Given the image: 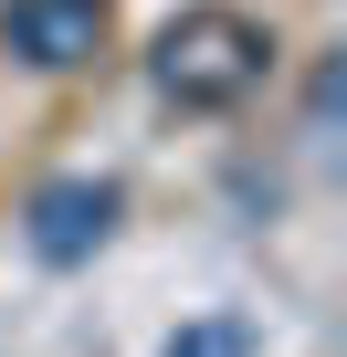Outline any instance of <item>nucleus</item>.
<instances>
[{
	"mask_svg": "<svg viewBox=\"0 0 347 357\" xmlns=\"http://www.w3.org/2000/svg\"><path fill=\"white\" fill-rule=\"evenodd\" d=\"M263 74H274V32L253 11H221V0L158 22V43H147V84L168 105H190V116H232Z\"/></svg>",
	"mask_w": 347,
	"mask_h": 357,
	"instance_id": "1",
	"label": "nucleus"
},
{
	"mask_svg": "<svg viewBox=\"0 0 347 357\" xmlns=\"http://www.w3.org/2000/svg\"><path fill=\"white\" fill-rule=\"evenodd\" d=\"M116 178H43V190L22 200V242L64 273V263H95L105 242H116Z\"/></svg>",
	"mask_w": 347,
	"mask_h": 357,
	"instance_id": "2",
	"label": "nucleus"
},
{
	"mask_svg": "<svg viewBox=\"0 0 347 357\" xmlns=\"http://www.w3.org/2000/svg\"><path fill=\"white\" fill-rule=\"evenodd\" d=\"M0 43L32 74H74L105 53V0H0Z\"/></svg>",
	"mask_w": 347,
	"mask_h": 357,
	"instance_id": "3",
	"label": "nucleus"
},
{
	"mask_svg": "<svg viewBox=\"0 0 347 357\" xmlns=\"http://www.w3.org/2000/svg\"><path fill=\"white\" fill-rule=\"evenodd\" d=\"M168 357H253V326L242 315H190L179 336H168Z\"/></svg>",
	"mask_w": 347,
	"mask_h": 357,
	"instance_id": "4",
	"label": "nucleus"
}]
</instances>
